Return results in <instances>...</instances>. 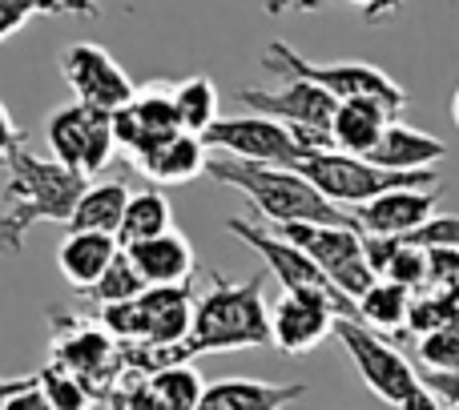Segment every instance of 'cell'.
Segmentation results:
<instances>
[{"label": "cell", "mask_w": 459, "mask_h": 410, "mask_svg": "<svg viewBox=\"0 0 459 410\" xmlns=\"http://www.w3.org/2000/svg\"><path fill=\"white\" fill-rule=\"evenodd\" d=\"M45 141H48V153H53L61 166L77 169L81 177H97L113 161V153H117L113 113L73 97L69 105L48 113Z\"/></svg>", "instance_id": "30bf717a"}, {"label": "cell", "mask_w": 459, "mask_h": 410, "mask_svg": "<svg viewBox=\"0 0 459 410\" xmlns=\"http://www.w3.org/2000/svg\"><path fill=\"white\" fill-rule=\"evenodd\" d=\"M4 410H56V406H53V398L45 395V387H40L37 374H29V379H24L21 387L8 395Z\"/></svg>", "instance_id": "74e56055"}, {"label": "cell", "mask_w": 459, "mask_h": 410, "mask_svg": "<svg viewBox=\"0 0 459 410\" xmlns=\"http://www.w3.org/2000/svg\"><path fill=\"white\" fill-rule=\"evenodd\" d=\"M307 395V382H262V379H218L206 382L198 410H282Z\"/></svg>", "instance_id": "ffe728a7"}, {"label": "cell", "mask_w": 459, "mask_h": 410, "mask_svg": "<svg viewBox=\"0 0 459 410\" xmlns=\"http://www.w3.org/2000/svg\"><path fill=\"white\" fill-rule=\"evenodd\" d=\"M53 326V363L73 371L101 406H109L113 390L129 374L126 366V346L101 326V318L85 314H48Z\"/></svg>", "instance_id": "5b68a950"}, {"label": "cell", "mask_w": 459, "mask_h": 410, "mask_svg": "<svg viewBox=\"0 0 459 410\" xmlns=\"http://www.w3.org/2000/svg\"><path fill=\"white\" fill-rule=\"evenodd\" d=\"M150 387L158 390L166 410H198L202 395H206V382L194 371V363H174V366H166V371H153Z\"/></svg>", "instance_id": "f546056e"}, {"label": "cell", "mask_w": 459, "mask_h": 410, "mask_svg": "<svg viewBox=\"0 0 459 410\" xmlns=\"http://www.w3.org/2000/svg\"><path fill=\"white\" fill-rule=\"evenodd\" d=\"M278 234L299 242L302 250L326 269V278H331L342 294H351L355 302L379 282V274L371 269V261H367V253H363V229L318 226V221H290V226H278Z\"/></svg>", "instance_id": "7c38bea8"}, {"label": "cell", "mask_w": 459, "mask_h": 410, "mask_svg": "<svg viewBox=\"0 0 459 410\" xmlns=\"http://www.w3.org/2000/svg\"><path fill=\"white\" fill-rule=\"evenodd\" d=\"M274 346L270 306L262 298V278L234 282L226 274H210V290L194 306L190 338L169 346V366L194 363L198 354H230V350Z\"/></svg>", "instance_id": "3957f363"}, {"label": "cell", "mask_w": 459, "mask_h": 410, "mask_svg": "<svg viewBox=\"0 0 459 410\" xmlns=\"http://www.w3.org/2000/svg\"><path fill=\"white\" fill-rule=\"evenodd\" d=\"M129 190L121 182H97L85 185L77 209H73L69 229H97V234H117L121 218H126Z\"/></svg>", "instance_id": "d4e9b609"}, {"label": "cell", "mask_w": 459, "mask_h": 410, "mask_svg": "<svg viewBox=\"0 0 459 410\" xmlns=\"http://www.w3.org/2000/svg\"><path fill=\"white\" fill-rule=\"evenodd\" d=\"M126 253L134 258V266L142 269V278L150 286H190L194 269H198L190 237L178 234V229H166L158 237L126 245Z\"/></svg>", "instance_id": "d6986e66"}, {"label": "cell", "mask_w": 459, "mask_h": 410, "mask_svg": "<svg viewBox=\"0 0 459 410\" xmlns=\"http://www.w3.org/2000/svg\"><path fill=\"white\" fill-rule=\"evenodd\" d=\"M411 298H415V290L391 282V278H379V282L359 298V318H363L371 330H379V334H407Z\"/></svg>", "instance_id": "cb8c5ba5"}, {"label": "cell", "mask_w": 459, "mask_h": 410, "mask_svg": "<svg viewBox=\"0 0 459 410\" xmlns=\"http://www.w3.org/2000/svg\"><path fill=\"white\" fill-rule=\"evenodd\" d=\"M37 16H73V21L89 16L93 21L101 16V4L97 0H0V45L13 40Z\"/></svg>", "instance_id": "4316f807"}, {"label": "cell", "mask_w": 459, "mask_h": 410, "mask_svg": "<svg viewBox=\"0 0 459 410\" xmlns=\"http://www.w3.org/2000/svg\"><path fill=\"white\" fill-rule=\"evenodd\" d=\"M234 101L250 113H266V117L286 121L294 129V137L307 145V153L334 149L331 125H334V113H339V97L326 93L315 81L290 77L278 89H238Z\"/></svg>", "instance_id": "9c48e42d"}, {"label": "cell", "mask_w": 459, "mask_h": 410, "mask_svg": "<svg viewBox=\"0 0 459 410\" xmlns=\"http://www.w3.org/2000/svg\"><path fill=\"white\" fill-rule=\"evenodd\" d=\"M334 338L342 342L359 379L367 382V390L375 398H383L395 410H444V398L423 382V374L379 330H371L363 318H339L334 322Z\"/></svg>", "instance_id": "277c9868"}, {"label": "cell", "mask_w": 459, "mask_h": 410, "mask_svg": "<svg viewBox=\"0 0 459 410\" xmlns=\"http://www.w3.org/2000/svg\"><path fill=\"white\" fill-rule=\"evenodd\" d=\"M121 253L117 234H97V229H69L61 245H56V269L77 294H89L97 278L113 266Z\"/></svg>", "instance_id": "ac0fdd59"}, {"label": "cell", "mask_w": 459, "mask_h": 410, "mask_svg": "<svg viewBox=\"0 0 459 410\" xmlns=\"http://www.w3.org/2000/svg\"><path fill=\"white\" fill-rule=\"evenodd\" d=\"M383 278H391V282H399V286H407V290H428V250L423 245H399V253L391 258V266H387V274Z\"/></svg>", "instance_id": "e575fe53"}, {"label": "cell", "mask_w": 459, "mask_h": 410, "mask_svg": "<svg viewBox=\"0 0 459 410\" xmlns=\"http://www.w3.org/2000/svg\"><path fill=\"white\" fill-rule=\"evenodd\" d=\"M174 109L186 133L206 137L218 125V85L210 77H186L174 85Z\"/></svg>", "instance_id": "83f0119b"}, {"label": "cell", "mask_w": 459, "mask_h": 410, "mask_svg": "<svg viewBox=\"0 0 459 410\" xmlns=\"http://www.w3.org/2000/svg\"><path fill=\"white\" fill-rule=\"evenodd\" d=\"M444 158H447V145L439 141V137L403 125V121H391L387 133L379 137V145L367 153V161H375V166H383V169H399V174L431 169Z\"/></svg>", "instance_id": "7402d4cb"}, {"label": "cell", "mask_w": 459, "mask_h": 410, "mask_svg": "<svg viewBox=\"0 0 459 410\" xmlns=\"http://www.w3.org/2000/svg\"><path fill=\"white\" fill-rule=\"evenodd\" d=\"M24 379H29V374H24ZM24 379H0V410H4V403H8V395H13L16 387H21Z\"/></svg>", "instance_id": "b9f144b4"}, {"label": "cell", "mask_w": 459, "mask_h": 410, "mask_svg": "<svg viewBox=\"0 0 459 410\" xmlns=\"http://www.w3.org/2000/svg\"><path fill=\"white\" fill-rule=\"evenodd\" d=\"M4 169L8 182L0 193V205H4L0 209V258H21L24 242L37 226H45V221L69 226L89 177L61 166L56 158H37L29 149L8 158Z\"/></svg>", "instance_id": "6da1fadb"}, {"label": "cell", "mask_w": 459, "mask_h": 410, "mask_svg": "<svg viewBox=\"0 0 459 410\" xmlns=\"http://www.w3.org/2000/svg\"><path fill=\"white\" fill-rule=\"evenodd\" d=\"M399 245H403V237H387V234H363V253H367V261H371V269L375 274H387V266H391V258L399 253Z\"/></svg>", "instance_id": "f35d334b"}, {"label": "cell", "mask_w": 459, "mask_h": 410, "mask_svg": "<svg viewBox=\"0 0 459 410\" xmlns=\"http://www.w3.org/2000/svg\"><path fill=\"white\" fill-rule=\"evenodd\" d=\"M226 229L242 245H250V250L258 253L262 261H266V269L278 278V282H282V290H318V294H331V298L339 302V306L347 310L351 318H359V302L351 298V294H342L339 286L326 278V269L318 266V261L310 258V253L302 250L299 242H290V237H282L278 229H266V226H258V221H246V218H230Z\"/></svg>", "instance_id": "8fae6325"}, {"label": "cell", "mask_w": 459, "mask_h": 410, "mask_svg": "<svg viewBox=\"0 0 459 410\" xmlns=\"http://www.w3.org/2000/svg\"><path fill=\"white\" fill-rule=\"evenodd\" d=\"M145 290H150V282L142 278V269L134 266V258H129L126 245H121L113 266L97 278V286L85 294V298L93 302V306H113V302H134L137 294H145Z\"/></svg>", "instance_id": "f1b7e54d"}, {"label": "cell", "mask_w": 459, "mask_h": 410, "mask_svg": "<svg viewBox=\"0 0 459 410\" xmlns=\"http://www.w3.org/2000/svg\"><path fill=\"white\" fill-rule=\"evenodd\" d=\"M174 229V209H169V198L161 190H137L129 193V205H126V218H121V229H117V242L121 245H134V242H145V237H158Z\"/></svg>", "instance_id": "484cf974"}, {"label": "cell", "mask_w": 459, "mask_h": 410, "mask_svg": "<svg viewBox=\"0 0 459 410\" xmlns=\"http://www.w3.org/2000/svg\"><path fill=\"white\" fill-rule=\"evenodd\" d=\"M210 177L226 190H238L246 201L258 209L266 226H290V221H318V226H355V213L347 205L331 201L323 190L307 182L299 169L290 166H262V161H246L234 153H210Z\"/></svg>", "instance_id": "7a4b0ae2"}, {"label": "cell", "mask_w": 459, "mask_h": 410, "mask_svg": "<svg viewBox=\"0 0 459 410\" xmlns=\"http://www.w3.org/2000/svg\"><path fill=\"white\" fill-rule=\"evenodd\" d=\"M415 354H420L423 371H459V318H452L439 330L423 334Z\"/></svg>", "instance_id": "836d02e7"}, {"label": "cell", "mask_w": 459, "mask_h": 410, "mask_svg": "<svg viewBox=\"0 0 459 410\" xmlns=\"http://www.w3.org/2000/svg\"><path fill=\"white\" fill-rule=\"evenodd\" d=\"M194 306L198 298L190 286H150L134 302L97 306L101 326L121 342H153V346H178L190 338Z\"/></svg>", "instance_id": "ba28073f"}, {"label": "cell", "mask_w": 459, "mask_h": 410, "mask_svg": "<svg viewBox=\"0 0 459 410\" xmlns=\"http://www.w3.org/2000/svg\"><path fill=\"white\" fill-rule=\"evenodd\" d=\"M262 69L274 73V77H282V81H290V77L315 81V85H323L326 93H334L339 101H351V97H371V101L387 105L395 117L407 109V89L399 85V81H391L383 69L363 64V61L318 64V61H310V56H302L294 45H286V40H270L266 53H262Z\"/></svg>", "instance_id": "52a82bcc"}, {"label": "cell", "mask_w": 459, "mask_h": 410, "mask_svg": "<svg viewBox=\"0 0 459 410\" xmlns=\"http://www.w3.org/2000/svg\"><path fill=\"white\" fill-rule=\"evenodd\" d=\"M447 410H459V406H447Z\"/></svg>", "instance_id": "f6af8a7d"}, {"label": "cell", "mask_w": 459, "mask_h": 410, "mask_svg": "<svg viewBox=\"0 0 459 410\" xmlns=\"http://www.w3.org/2000/svg\"><path fill=\"white\" fill-rule=\"evenodd\" d=\"M323 4H359L367 24H383L399 13L403 0H262V13L266 16H294V13H315V8H323Z\"/></svg>", "instance_id": "d6a6232c"}, {"label": "cell", "mask_w": 459, "mask_h": 410, "mask_svg": "<svg viewBox=\"0 0 459 410\" xmlns=\"http://www.w3.org/2000/svg\"><path fill=\"white\" fill-rule=\"evenodd\" d=\"M61 77L65 85L73 89V97L85 105H97V109L117 113L126 101H134L137 85L129 81V73L113 61V53L105 45H69L61 53Z\"/></svg>", "instance_id": "2e32d148"}, {"label": "cell", "mask_w": 459, "mask_h": 410, "mask_svg": "<svg viewBox=\"0 0 459 410\" xmlns=\"http://www.w3.org/2000/svg\"><path fill=\"white\" fill-rule=\"evenodd\" d=\"M113 129H117V149L129 161L150 158L158 145L182 133V121L174 109V85H145L113 113Z\"/></svg>", "instance_id": "9a60e30c"}, {"label": "cell", "mask_w": 459, "mask_h": 410, "mask_svg": "<svg viewBox=\"0 0 459 410\" xmlns=\"http://www.w3.org/2000/svg\"><path fill=\"white\" fill-rule=\"evenodd\" d=\"M391 121H395V113H391L383 101H371V97L339 101V113H334V125H331L334 149L367 158V153L379 145V137L387 133Z\"/></svg>", "instance_id": "603a6c76"}, {"label": "cell", "mask_w": 459, "mask_h": 410, "mask_svg": "<svg viewBox=\"0 0 459 410\" xmlns=\"http://www.w3.org/2000/svg\"><path fill=\"white\" fill-rule=\"evenodd\" d=\"M37 379H40V387H45V395L53 398L56 410H93V406H101L93 398V390H89L73 371H65L61 363H53V358H48V366L37 371Z\"/></svg>", "instance_id": "1f68e13d"}, {"label": "cell", "mask_w": 459, "mask_h": 410, "mask_svg": "<svg viewBox=\"0 0 459 410\" xmlns=\"http://www.w3.org/2000/svg\"><path fill=\"white\" fill-rule=\"evenodd\" d=\"M459 278V245H431L428 250V286L452 290Z\"/></svg>", "instance_id": "8d00e7d4"}, {"label": "cell", "mask_w": 459, "mask_h": 410, "mask_svg": "<svg viewBox=\"0 0 459 410\" xmlns=\"http://www.w3.org/2000/svg\"><path fill=\"white\" fill-rule=\"evenodd\" d=\"M407 245H423V250H431V245H459V218L455 213H431L423 226H415L411 234H403Z\"/></svg>", "instance_id": "d590c367"}, {"label": "cell", "mask_w": 459, "mask_h": 410, "mask_svg": "<svg viewBox=\"0 0 459 410\" xmlns=\"http://www.w3.org/2000/svg\"><path fill=\"white\" fill-rule=\"evenodd\" d=\"M24 145H29V137H24V129L13 121L8 105L0 101V166H8V158H16Z\"/></svg>", "instance_id": "ab89813d"}, {"label": "cell", "mask_w": 459, "mask_h": 410, "mask_svg": "<svg viewBox=\"0 0 459 410\" xmlns=\"http://www.w3.org/2000/svg\"><path fill=\"white\" fill-rule=\"evenodd\" d=\"M351 318L331 294L318 290H282L278 302L270 306V330H274V346L282 354H310L334 334V322Z\"/></svg>", "instance_id": "4fadbf2b"}, {"label": "cell", "mask_w": 459, "mask_h": 410, "mask_svg": "<svg viewBox=\"0 0 459 410\" xmlns=\"http://www.w3.org/2000/svg\"><path fill=\"white\" fill-rule=\"evenodd\" d=\"M423 382H428L447 406H459V371H423Z\"/></svg>", "instance_id": "60d3db41"}, {"label": "cell", "mask_w": 459, "mask_h": 410, "mask_svg": "<svg viewBox=\"0 0 459 410\" xmlns=\"http://www.w3.org/2000/svg\"><path fill=\"white\" fill-rule=\"evenodd\" d=\"M299 169L315 190H323L331 201L339 205H363L371 198L387 190H403V185H439V174L436 169H415V174H399V169H383L375 161L359 158V153H342V149H310L299 158Z\"/></svg>", "instance_id": "8992f818"}, {"label": "cell", "mask_w": 459, "mask_h": 410, "mask_svg": "<svg viewBox=\"0 0 459 410\" xmlns=\"http://www.w3.org/2000/svg\"><path fill=\"white\" fill-rule=\"evenodd\" d=\"M439 198H444V185H431V190H423V185H403V190H387V193H379V198L355 205L351 213H355L363 234L403 237L436 213Z\"/></svg>", "instance_id": "e0dca14e"}, {"label": "cell", "mask_w": 459, "mask_h": 410, "mask_svg": "<svg viewBox=\"0 0 459 410\" xmlns=\"http://www.w3.org/2000/svg\"><path fill=\"white\" fill-rule=\"evenodd\" d=\"M134 169L142 177H150L153 185H186L210 169V145H206V137L182 129V133L169 137L166 145H158L150 158L134 161Z\"/></svg>", "instance_id": "44dd1931"}, {"label": "cell", "mask_w": 459, "mask_h": 410, "mask_svg": "<svg viewBox=\"0 0 459 410\" xmlns=\"http://www.w3.org/2000/svg\"><path fill=\"white\" fill-rule=\"evenodd\" d=\"M452 318H459V298H455L452 290H436V286H428V290H415L411 314H407V334L423 338V334L447 326Z\"/></svg>", "instance_id": "4dcf8cb0"}, {"label": "cell", "mask_w": 459, "mask_h": 410, "mask_svg": "<svg viewBox=\"0 0 459 410\" xmlns=\"http://www.w3.org/2000/svg\"><path fill=\"white\" fill-rule=\"evenodd\" d=\"M452 294H455V298H459V278H455V286H452Z\"/></svg>", "instance_id": "ee69618b"}, {"label": "cell", "mask_w": 459, "mask_h": 410, "mask_svg": "<svg viewBox=\"0 0 459 410\" xmlns=\"http://www.w3.org/2000/svg\"><path fill=\"white\" fill-rule=\"evenodd\" d=\"M210 149L234 153L246 161H262V166H299V158L307 153V145L294 137V129L278 117L266 113H246V117H230L218 121L206 133Z\"/></svg>", "instance_id": "5bb4252c"}, {"label": "cell", "mask_w": 459, "mask_h": 410, "mask_svg": "<svg viewBox=\"0 0 459 410\" xmlns=\"http://www.w3.org/2000/svg\"><path fill=\"white\" fill-rule=\"evenodd\" d=\"M452 121H455V129H459V89H455V97H452Z\"/></svg>", "instance_id": "7bdbcfd3"}]
</instances>
